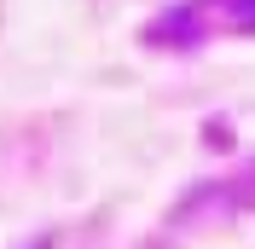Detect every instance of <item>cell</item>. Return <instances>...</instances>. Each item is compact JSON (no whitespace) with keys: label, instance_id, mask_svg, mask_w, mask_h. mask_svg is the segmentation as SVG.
I'll list each match as a JSON object with an SVG mask.
<instances>
[{"label":"cell","instance_id":"cell-1","mask_svg":"<svg viewBox=\"0 0 255 249\" xmlns=\"http://www.w3.org/2000/svg\"><path fill=\"white\" fill-rule=\"evenodd\" d=\"M238 23H244V29H255V0H238Z\"/></svg>","mask_w":255,"mask_h":249}]
</instances>
